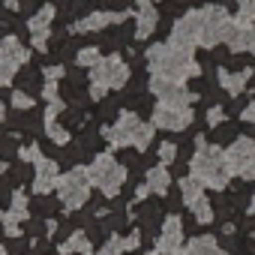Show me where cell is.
I'll return each mask as SVG.
<instances>
[{
	"label": "cell",
	"instance_id": "obj_1",
	"mask_svg": "<svg viewBox=\"0 0 255 255\" xmlns=\"http://www.w3.org/2000/svg\"><path fill=\"white\" fill-rule=\"evenodd\" d=\"M147 66L153 75H162V78H174V81H186V78H198L201 75V66L195 63L192 51L189 48H180L174 42L168 45H150L147 48Z\"/></svg>",
	"mask_w": 255,
	"mask_h": 255
},
{
	"label": "cell",
	"instance_id": "obj_2",
	"mask_svg": "<svg viewBox=\"0 0 255 255\" xmlns=\"http://www.w3.org/2000/svg\"><path fill=\"white\" fill-rule=\"evenodd\" d=\"M189 168H192V174L204 183V186H210V189H225L228 186V180H231V165H228V159H225V150H219L216 144H204V147H195V153H192V159H189Z\"/></svg>",
	"mask_w": 255,
	"mask_h": 255
},
{
	"label": "cell",
	"instance_id": "obj_3",
	"mask_svg": "<svg viewBox=\"0 0 255 255\" xmlns=\"http://www.w3.org/2000/svg\"><path fill=\"white\" fill-rule=\"evenodd\" d=\"M87 177H90V183H93L96 189H102V192L111 198V195H117V189L123 186V180H126V168H123L114 156L99 153V156L87 165Z\"/></svg>",
	"mask_w": 255,
	"mask_h": 255
},
{
	"label": "cell",
	"instance_id": "obj_4",
	"mask_svg": "<svg viewBox=\"0 0 255 255\" xmlns=\"http://www.w3.org/2000/svg\"><path fill=\"white\" fill-rule=\"evenodd\" d=\"M90 177H87V168H69L66 174H60V180H57V198H60V204L66 207V210H78V207H84L87 204V198H90Z\"/></svg>",
	"mask_w": 255,
	"mask_h": 255
},
{
	"label": "cell",
	"instance_id": "obj_5",
	"mask_svg": "<svg viewBox=\"0 0 255 255\" xmlns=\"http://www.w3.org/2000/svg\"><path fill=\"white\" fill-rule=\"evenodd\" d=\"M231 27H234V18L222 6H204L201 9V45L204 48H213V45L225 42Z\"/></svg>",
	"mask_w": 255,
	"mask_h": 255
},
{
	"label": "cell",
	"instance_id": "obj_6",
	"mask_svg": "<svg viewBox=\"0 0 255 255\" xmlns=\"http://www.w3.org/2000/svg\"><path fill=\"white\" fill-rule=\"evenodd\" d=\"M150 93L159 99V105H168V108H189V102L198 99V93H189L183 87V81L162 78V75L150 78Z\"/></svg>",
	"mask_w": 255,
	"mask_h": 255
},
{
	"label": "cell",
	"instance_id": "obj_7",
	"mask_svg": "<svg viewBox=\"0 0 255 255\" xmlns=\"http://www.w3.org/2000/svg\"><path fill=\"white\" fill-rule=\"evenodd\" d=\"M90 81H93V84H102V87H108V90H117V87H123L126 81H129V66H126L117 54L102 57V60L93 66Z\"/></svg>",
	"mask_w": 255,
	"mask_h": 255
},
{
	"label": "cell",
	"instance_id": "obj_8",
	"mask_svg": "<svg viewBox=\"0 0 255 255\" xmlns=\"http://www.w3.org/2000/svg\"><path fill=\"white\" fill-rule=\"evenodd\" d=\"M171 42L174 45H180V48H195V45H201V9H189L183 18H177L174 21V27H171Z\"/></svg>",
	"mask_w": 255,
	"mask_h": 255
},
{
	"label": "cell",
	"instance_id": "obj_9",
	"mask_svg": "<svg viewBox=\"0 0 255 255\" xmlns=\"http://www.w3.org/2000/svg\"><path fill=\"white\" fill-rule=\"evenodd\" d=\"M138 114L135 111H120L117 114V123L111 126H102V135L111 147H129L132 144V132H135V126H138Z\"/></svg>",
	"mask_w": 255,
	"mask_h": 255
},
{
	"label": "cell",
	"instance_id": "obj_10",
	"mask_svg": "<svg viewBox=\"0 0 255 255\" xmlns=\"http://www.w3.org/2000/svg\"><path fill=\"white\" fill-rule=\"evenodd\" d=\"M192 111L189 108H168V105H159L153 108V126L156 129H168V132H183L189 129L192 123Z\"/></svg>",
	"mask_w": 255,
	"mask_h": 255
},
{
	"label": "cell",
	"instance_id": "obj_11",
	"mask_svg": "<svg viewBox=\"0 0 255 255\" xmlns=\"http://www.w3.org/2000/svg\"><path fill=\"white\" fill-rule=\"evenodd\" d=\"M225 159H228V165H231V171H234V174H243V171L255 162V138L237 135V138L228 144Z\"/></svg>",
	"mask_w": 255,
	"mask_h": 255
},
{
	"label": "cell",
	"instance_id": "obj_12",
	"mask_svg": "<svg viewBox=\"0 0 255 255\" xmlns=\"http://www.w3.org/2000/svg\"><path fill=\"white\" fill-rule=\"evenodd\" d=\"M57 180H60V165L54 159H39L36 162V174H33V192L36 195H48L51 189H57Z\"/></svg>",
	"mask_w": 255,
	"mask_h": 255
},
{
	"label": "cell",
	"instance_id": "obj_13",
	"mask_svg": "<svg viewBox=\"0 0 255 255\" xmlns=\"http://www.w3.org/2000/svg\"><path fill=\"white\" fill-rule=\"evenodd\" d=\"M132 12H90V15H84L78 24H72V30L75 33H93V30H102V27H114V24H120V21H126Z\"/></svg>",
	"mask_w": 255,
	"mask_h": 255
},
{
	"label": "cell",
	"instance_id": "obj_14",
	"mask_svg": "<svg viewBox=\"0 0 255 255\" xmlns=\"http://www.w3.org/2000/svg\"><path fill=\"white\" fill-rule=\"evenodd\" d=\"M228 48L234 51V54H240V51H252V42H255V30H252V21H246V18H234V27H231V33H228Z\"/></svg>",
	"mask_w": 255,
	"mask_h": 255
},
{
	"label": "cell",
	"instance_id": "obj_15",
	"mask_svg": "<svg viewBox=\"0 0 255 255\" xmlns=\"http://www.w3.org/2000/svg\"><path fill=\"white\" fill-rule=\"evenodd\" d=\"M159 27V12L153 3L138 0V15H135V39H147L153 30Z\"/></svg>",
	"mask_w": 255,
	"mask_h": 255
},
{
	"label": "cell",
	"instance_id": "obj_16",
	"mask_svg": "<svg viewBox=\"0 0 255 255\" xmlns=\"http://www.w3.org/2000/svg\"><path fill=\"white\" fill-rule=\"evenodd\" d=\"M180 240H183V222H180V216H165L162 234H159L156 246L159 249H180Z\"/></svg>",
	"mask_w": 255,
	"mask_h": 255
},
{
	"label": "cell",
	"instance_id": "obj_17",
	"mask_svg": "<svg viewBox=\"0 0 255 255\" xmlns=\"http://www.w3.org/2000/svg\"><path fill=\"white\" fill-rule=\"evenodd\" d=\"M252 69H243V72H231V69H219V87L228 93V96H240L243 87H246V78H249Z\"/></svg>",
	"mask_w": 255,
	"mask_h": 255
},
{
	"label": "cell",
	"instance_id": "obj_18",
	"mask_svg": "<svg viewBox=\"0 0 255 255\" xmlns=\"http://www.w3.org/2000/svg\"><path fill=\"white\" fill-rule=\"evenodd\" d=\"M0 57L15 60V63L21 66V63H27V57H30V48H24L18 36H3V39H0Z\"/></svg>",
	"mask_w": 255,
	"mask_h": 255
},
{
	"label": "cell",
	"instance_id": "obj_19",
	"mask_svg": "<svg viewBox=\"0 0 255 255\" xmlns=\"http://www.w3.org/2000/svg\"><path fill=\"white\" fill-rule=\"evenodd\" d=\"M57 252H60V255H72V252H78V255H90L93 246H90V237H87L84 231H72V234L57 246Z\"/></svg>",
	"mask_w": 255,
	"mask_h": 255
},
{
	"label": "cell",
	"instance_id": "obj_20",
	"mask_svg": "<svg viewBox=\"0 0 255 255\" xmlns=\"http://www.w3.org/2000/svg\"><path fill=\"white\" fill-rule=\"evenodd\" d=\"M183 255H228V252H222V249L216 246V237L201 234V237H192V240L186 243Z\"/></svg>",
	"mask_w": 255,
	"mask_h": 255
},
{
	"label": "cell",
	"instance_id": "obj_21",
	"mask_svg": "<svg viewBox=\"0 0 255 255\" xmlns=\"http://www.w3.org/2000/svg\"><path fill=\"white\" fill-rule=\"evenodd\" d=\"M171 186V177H168V165H153L147 171V189L156 192V195H165Z\"/></svg>",
	"mask_w": 255,
	"mask_h": 255
},
{
	"label": "cell",
	"instance_id": "obj_22",
	"mask_svg": "<svg viewBox=\"0 0 255 255\" xmlns=\"http://www.w3.org/2000/svg\"><path fill=\"white\" fill-rule=\"evenodd\" d=\"M177 189H180V201H183V204H192V201H198V198L204 195V183H201L195 174H189V177H180Z\"/></svg>",
	"mask_w": 255,
	"mask_h": 255
},
{
	"label": "cell",
	"instance_id": "obj_23",
	"mask_svg": "<svg viewBox=\"0 0 255 255\" xmlns=\"http://www.w3.org/2000/svg\"><path fill=\"white\" fill-rule=\"evenodd\" d=\"M153 135H156L153 120H141V123L135 126V132H132V147H135V150H147L150 141H153Z\"/></svg>",
	"mask_w": 255,
	"mask_h": 255
},
{
	"label": "cell",
	"instance_id": "obj_24",
	"mask_svg": "<svg viewBox=\"0 0 255 255\" xmlns=\"http://www.w3.org/2000/svg\"><path fill=\"white\" fill-rule=\"evenodd\" d=\"M54 6L51 3H45V6H39L33 15H30V21H27V27H30V33H36V30H48V24L54 21Z\"/></svg>",
	"mask_w": 255,
	"mask_h": 255
},
{
	"label": "cell",
	"instance_id": "obj_25",
	"mask_svg": "<svg viewBox=\"0 0 255 255\" xmlns=\"http://www.w3.org/2000/svg\"><path fill=\"white\" fill-rule=\"evenodd\" d=\"M9 213L18 219V222H24V219H30V207H27V195L21 192V189H12V195H9Z\"/></svg>",
	"mask_w": 255,
	"mask_h": 255
},
{
	"label": "cell",
	"instance_id": "obj_26",
	"mask_svg": "<svg viewBox=\"0 0 255 255\" xmlns=\"http://www.w3.org/2000/svg\"><path fill=\"white\" fill-rule=\"evenodd\" d=\"M45 135H48L57 147L69 144V132H66V126H60V123H57V117H54V120H45Z\"/></svg>",
	"mask_w": 255,
	"mask_h": 255
},
{
	"label": "cell",
	"instance_id": "obj_27",
	"mask_svg": "<svg viewBox=\"0 0 255 255\" xmlns=\"http://www.w3.org/2000/svg\"><path fill=\"white\" fill-rule=\"evenodd\" d=\"M189 207H192V213H195V219H198V222H204V225H207V222H213V216H216V210H213V204H210V201H207L204 195H201L198 201H192Z\"/></svg>",
	"mask_w": 255,
	"mask_h": 255
},
{
	"label": "cell",
	"instance_id": "obj_28",
	"mask_svg": "<svg viewBox=\"0 0 255 255\" xmlns=\"http://www.w3.org/2000/svg\"><path fill=\"white\" fill-rule=\"evenodd\" d=\"M99 60H102V57H99V48H96V45H84V48L75 54V63H78V66H90V69H93Z\"/></svg>",
	"mask_w": 255,
	"mask_h": 255
},
{
	"label": "cell",
	"instance_id": "obj_29",
	"mask_svg": "<svg viewBox=\"0 0 255 255\" xmlns=\"http://www.w3.org/2000/svg\"><path fill=\"white\" fill-rule=\"evenodd\" d=\"M177 153H180L177 141H159V150H156V156H159V165H171V162L177 159Z\"/></svg>",
	"mask_w": 255,
	"mask_h": 255
},
{
	"label": "cell",
	"instance_id": "obj_30",
	"mask_svg": "<svg viewBox=\"0 0 255 255\" xmlns=\"http://www.w3.org/2000/svg\"><path fill=\"white\" fill-rule=\"evenodd\" d=\"M12 78H18V63L0 57V87H3V84H12Z\"/></svg>",
	"mask_w": 255,
	"mask_h": 255
},
{
	"label": "cell",
	"instance_id": "obj_31",
	"mask_svg": "<svg viewBox=\"0 0 255 255\" xmlns=\"http://www.w3.org/2000/svg\"><path fill=\"white\" fill-rule=\"evenodd\" d=\"M123 252H126V246H123V237H117V234H111L99 249V255H123Z\"/></svg>",
	"mask_w": 255,
	"mask_h": 255
},
{
	"label": "cell",
	"instance_id": "obj_32",
	"mask_svg": "<svg viewBox=\"0 0 255 255\" xmlns=\"http://www.w3.org/2000/svg\"><path fill=\"white\" fill-rule=\"evenodd\" d=\"M33 105H36V99H33L27 90H15V93H12V108L27 111V108H33Z\"/></svg>",
	"mask_w": 255,
	"mask_h": 255
},
{
	"label": "cell",
	"instance_id": "obj_33",
	"mask_svg": "<svg viewBox=\"0 0 255 255\" xmlns=\"http://www.w3.org/2000/svg\"><path fill=\"white\" fill-rule=\"evenodd\" d=\"M18 156H21L24 162H39V159H42V150H39L36 141H30V144H24V147L18 150Z\"/></svg>",
	"mask_w": 255,
	"mask_h": 255
},
{
	"label": "cell",
	"instance_id": "obj_34",
	"mask_svg": "<svg viewBox=\"0 0 255 255\" xmlns=\"http://www.w3.org/2000/svg\"><path fill=\"white\" fill-rule=\"evenodd\" d=\"M3 231H6L9 237H18V234H21V222H18L12 213H3Z\"/></svg>",
	"mask_w": 255,
	"mask_h": 255
},
{
	"label": "cell",
	"instance_id": "obj_35",
	"mask_svg": "<svg viewBox=\"0 0 255 255\" xmlns=\"http://www.w3.org/2000/svg\"><path fill=\"white\" fill-rule=\"evenodd\" d=\"M237 9H240V18L255 21V0H237Z\"/></svg>",
	"mask_w": 255,
	"mask_h": 255
},
{
	"label": "cell",
	"instance_id": "obj_36",
	"mask_svg": "<svg viewBox=\"0 0 255 255\" xmlns=\"http://www.w3.org/2000/svg\"><path fill=\"white\" fill-rule=\"evenodd\" d=\"M222 120H225V111H222L219 105H213V108L207 111V126H213V129H216V126H222Z\"/></svg>",
	"mask_w": 255,
	"mask_h": 255
},
{
	"label": "cell",
	"instance_id": "obj_37",
	"mask_svg": "<svg viewBox=\"0 0 255 255\" xmlns=\"http://www.w3.org/2000/svg\"><path fill=\"white\" fill-rule=\"evenodd\" d=\"M48 36H51L48 30H36L33 33V48L36 51H48Z\"/></svg>",
	"mask_w": 255,
	"mask_h": 255
},
{
	"label": "cell",
	"instance_id": "obj_38",
	"mask_svg": "<svg viewBox=\"0 0 255 255\" xmlns=\"http://www.w3.org/2000/svg\"><path fill=\"white\" fill-rule=\"evenodd\" d=\"M42 96H45L48 102H54V99H60V87H57V81H48V78H45V87H42Z\"/></svg>",
	"mask_w": 255,
	"mask_h": 255
},
{
	"label": "cell",
	"instance_id": "obj_39",
	"mask_svg": "<svg viewBox=\"0 0 255 255\" xmlns=\"http://www.w3.org/2000/svg\"><path fill=\"white\" fill-rule=\"evenodd\" d=\"M138 243H141V231H132V234L123 237V246L126 249H138Z\"/></svg>",
	"mask_w": 255,
	"mask_h": 255
},
{
	"label": "cell",
	"instance_id": "obj_40",
	"mask_svg": "<svg viewBox=\"0 0 255 255\" xmlns=\"http://www.w3.org/2000/svg\"><path fill=\"white\" fill-rule=\"evenodd\" d=\"M42 72H45V78H48V81H57V78H63V66H45Z\"/></svg>",
	"mask_w": 255,
	"mask_h": 255
},
{
	"label": "cell",
	"instance_id": "obj_41",
	"mask_svg": "<svg viewBox=\"0 0 255 255\" xmlns=\"http://www.w3.org/2000/svg\"><path fill=\"white\" fill-rule=\"evenodd\" d=\"M105 93H108V87H102V84H90V99L102 102V99H105Z\"/></svg>",
	"mask_w": 255,
	"mask_h": 255
},
{
	"label": "cell",
	"instance_id": "obj_42",
	"mask_svg": "<svg viewBox=\"0 0 255 255\" xmlns=\"http://www.w3.org/2000/svg\"><path fill=\"white\" fill-rule=\"evenodd\" d=\"M240 120H243V123H255V102L240 111Z\"/></svg>",
	"mask_w": 255,
	"mask_h": 255
},
{
	"label": "cell",
	"instance_id": "obj_43",
	"mask_svg": "<svg viewBox=\"0 0 255 255\" xmlns=\"http://www.w3.org/2000/svg\"><path fill=\"white\" fill-rule=\"evenodd\" d=\"M240 177H243V180H255V162H252V165H249V168H246Z\"/></svg>",
	"mask_w": 255,
	"mask_h": 255
},
{
	"label": "cell",
	"instance_id": "obj_44",
	"mask_svg": "<svg viewBox=\"0 0 255 255\" xmlns=\"http://www.w3.org/2000/svg\"><path fill=\"white\" fill-rule=\"evenodd\" d=\"M6 9H12V12L21 9V0H6Z\"/></svg>",
	"mask_w": 255,
	"mask_h": 255
},
{
	"label": "cell",
	"instance_id": "obj_45",
	"mask_svg": "<svg viewBox=\"0 0 255 255\" xmlns=\"http://www.w3.org/2000/svg\"><path fill=\"white\" fill-rule=\"evenodd\" d=\"M3 120H6V105L0 102V123H3Z\"/></svg>",
	"mask_w": 255,
	"mask_h": 255
},
{
	"label": "cell",
	"instance_id": "obj_46",
	"mask_svg": "<svg viewBox=\"0 0 255 255\" xmlns=\"http://www.w3.org/2000/svg\"><path fill=\"white\" fill-rule=\"evenodd\" d=\"M249 216H255V195H252V201H249Z\"/></svg>",
	"mask_w": 255,
	"mask_h": 255
},
{
	"label": "cell",
	"instance_id": "obj_47",
	"mask_svg": "<svg viewBox=\"0 0 255 255\" xmlns=\"http://www.w3.org/2000/svg\"><path fill=\"white\" fill-rule=\"evenodd\" d=\"M3 171H6V162H0V174H3Z\"/></svg>",
	"mask_w": 255,
	"mask_h": 255
},
{
	"label": "cell",
	"instance_id": "obj_48",
	"mask_svg": "<svg viewBox=\"0 0 255 255\" xmlns=\"http://www.w3.org/2000/svg\"><path fill=\"white\" fill-rule=\"evenodd\" d=\"M0 255H9V252H6V249H3V246H0Z\"/></svg>",
	"mask_w": 255,
	"mask_h": 255
},
{
	"label": "cell",
	"instance_id": "obj_49",
	"mask_svg": "<svg viewBox=\"0 0 255 255\" xmlns=\"http://www.w3.org/2000/svg\"><path fill=\"white\" fill-rule=\"evenodd\" d=\"M147 255H159V252H156V249H153V252H147Z\"/></svg>",
	"mask_w": 255,
	"mask_h": 255
},
{
	"label": "cell",
	"instance_id": "obj_50",
	"mask_svg": "<svg viewBox=\"0 0 255 255\" xmlns=\"http://www.w3.org/2000/svg\"><path fill=\"white\" fill-rule=\"evenodd\" d=\"M252 51H255V42H252Z\"/></svg>",
	"mask_w": 255,
	"mask_h": 255
},
{
	"label": "cell",
	"instance_id": "obj_51",
	"mask_svg": "<svg viewBox=\"0 0 255 255\" xmlns=\"http://www.w3.org/2000/svg\"><path fill=\"white\" fill-rule=\"evenodd\" d=\"M147 3H153V0H147Z\"/></svg>",
	"mask_w": 255,
	"mask_h": 255
},
{
	"label": "cell",
	"instance_id": "obj_52",
	"mask_svg": "<svg viewBox=\"0 0 255 255\" xmlns=\"http://www.w3.org/2000/svg\"><path fill=\"white\" fill-rule=\"evenodd\" d=\"M252 240H255V234H252Z\"/></svg>",
	"mask_w": 255,
	"mask_h": 255
}]
</instances>
